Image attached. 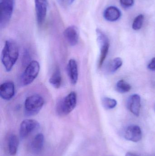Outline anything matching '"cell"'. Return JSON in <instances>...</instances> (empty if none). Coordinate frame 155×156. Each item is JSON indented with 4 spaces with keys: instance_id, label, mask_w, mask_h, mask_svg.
<instances>
[{
    "instance_id": "1",
    "label": "cell",
    "mask_w": 155,
    "mask_h": 156,
    "mask_svg": "<svg viewBox=\"0 0 155 156\" xmlns=\"http://www.w3.org/2000/svg\"><path fill=\"white\" fill-rule=\"evenodd\" d=\"M19 55L17 44L12 40L5 41L1 54V62L5 69L10 72L17 61Z\"/></svg>"
},
{
    "instance_id": "2",
    "label": "cell",
    "mask_w": 155,
    "mask_h": 156,
    "mask_svg": "<svg viewBox=\"0 0 155 156\" xmlns=\"http://www.w3.org/2000/svg\"><path fill=\"white\" fill-rule=\"evenodd\" d=\"M76 104L77 94L75 92H71L58 102L56 106V113L60 116L67 115L73 111Z\"/></svg>"
},
{
    "instance_id": "3",
    "label": "cell",
    "mask_w": 155,
    "mask_h": 156,
    "mask_svg": "<svg viewBox=\"0 0 155 156\" xmlns=\"http://www.w3.org/2000/svg\"><path fill=\"white\" fill-rule=\"evenodd\" d=\"M44 104V100L40 95L34 94L28 96L25 101V114L28 116L37 114L42 108Z\"/></svg>"
},
{
    "instance_id": "4",
    "label": "cell",
    "mask_w": 155,
    "mask_h": 156,
    "mask_svg": "<svg viewBox=\"0 0 155 156\" xmlns=\"http://www.w3.org/2000/svg\"><path fill=\"white\" fill-rule=\"evenodd\" d=\"M40 66L36 61H32L27 65L21 76L20 82L23 86L31 84L36 79L40 72Z\"/></svg>"
},
{
    "instance_id": "5",
    "label": "cell",
    "mask_w": 155,
    "mask_h": 156,
    "mask_svg": "<svg viewBox=\"0 0 155 156\" xmlns=\"http://www.w3.org/2000/svg\"><path fill=\"white\" fill-rule=\"evenodd\" d=\"M1 16L0 27L5 28L12 18L14 6V0H0Z\"/></svg>"
},
{
    "instance_id": "6",
    "label": "cell",
    "mask_w": 155,
    "mask_h": 156,
    "mask_svg": "<svg viewBox=\"0 0 155 156\" xmlns=\"http://www.w3.org/2000/svg\"><path fill=\"white\" fill-rule=\"evenodd\" d=\"M97 41L100 48V54L98 61V68H100L103 66V64L108 54L110 42L107 36L99 29L96 30Z\"/></svg>"
},
{
    "instance_id": "7",
    "label": "cell",
    "mask_w": 155,
    "mask_h": 156,
    "mask_svg": "<svg viewBox=\"0 0 155 156\" xmlns=\"http://www.w3.org/2000/svg\"><path fill=\"white\" fill-rule=\"evenodd\" d=\"M40 127L38 122L32 119H25L21 122L19 133L22 139L26 138L32 132L37 130Z\"/></svg>"
},
{
    "instance_id": "8",
    "label": "cell",
    "mask_w": 155,
    "mask_h": 156,
    "mask_svg": "<svg viewBox=\"0 0 155 156\" xmlns=\"http://www.w3.org/2000/svg\"><path fill=\"white\" fill-rule=\"evenodd\" d=\"M37 24L42 25L46 18L47 11V0H34Z\"/></svg>"
},
{
    "instance_id": "9",
    "label": "cell",
    "mask_w": 155,
    "mask_h": 156,
    "mask_svg": "<svg viewBox=\"0 0 155 156\" xmlns=\"http://www.w3.org/2000/svg\"><path fill=\"white\" fill-rule=\"evenodd\" d=\"M142 136L143 134L141 128L136 125L129 126L125 131L124 137L125 139L134 143H137L141 141Z\"/></svg>"
},
{
    "instance_id": "10",
    "label": "cell",
    "mask_w": 155,
    "mask_h": 156,
    "mask_svg": "<svg viewBox=\"0 0 155 156\" xmlns=\"http://www.w3.org/2000/svg\"><path fill=\"white\" fill-rule=\"evenodd\" d=\"M15 87L13 83L7 81L1 84L0 86V96L3 100L9 101L14 96Z\"/></svg>"
},
{
    "instance_id": "11",
    "label": "cell",
    "mask_w": 155,
    "mask_h": 156,
    "mask_svg": "<svg viewBox=\"0 0 155 156\" xmlns=\"http://www.w3.org/2000/svg\"><path fill=\"white\" fill-rule=\"evenodd\" d=\"M64 36L70 45H76L79 41V31L76 27L70 26L64 31Z\"/></svg>"
},
{
    "instance_id": "12",
    "label": "cell",
    "mask_w": 155,
    "mask_h": 156,
    "mask_svg": "<svg viewBox=\"0 0 155 156\" xmlns=\"http://www.w3.org/2000/svg\"><path fill=\"white\" fill-rule=\"evenodd\" d=\"M67 72L71 83L73 85L76 84L78 79V69L77 62L75 59H71L68 61Z\"/></svg>"
},
{
    "instance_id": "13",
    "label": "cell",
    "mask_w": 155,
    "mask_h": 156,
    "mask_svg": "<svg viewBox=\"0 0 155 156\" xmlns=\"http://www.w3.org/2000/svg\"><path fill=\"white\" fill-rule=\"evenodd\" d=\"M127 106L130 112L136 116H139L141 108V98L137 94L131 95L128 100Z\"/></svg>"
},
{
    "instance_id": "14",
    "label": "cell",
    "mask_w": 155,
    "mask_h": 156,
    "mask_svg": "<svg viewBox=\"0 0 155 156\" xmlns=\"http://www.w3.org/2000/svg\"><path fill=\"white\" fill-rule=\"evenodd\" d=\"M103 16L107 21L115 22L121 17V12L117 7L113 6H109L105 10Z\"/></svg>"
},
{
    "instance_id": "15",
    "label": "cell",
    "mask_w": 155,
    "mask_h": 156,
    "mask_svg": "<svg viewBox=\"0 0 155 156\" xmlns=\"http://www.w3.org/2000/svg\"><path fill=\"white\" fill-rule=\"evenodd\" d=\"M44 143V136L42 133L37 134L32 140L30 145L31 149L33 153H40L42 150Z\"/></svg>"
},
{
    "instance_id": "16",
    "label": "cell",
    "mask_w": 155,
    "mask_h": 156,
    "mask_svg": "<svg viewBox=\"0 0 155 156\" xmlns=\"http://www.w3.org/2000/svg\"><path fill=\"white\" fill-rule=\"evenodd\" d=\"M19 141L18 137L15 135L12 134L8 139V150L10 154L15 156L18 151Z\"/></svg>"
},
{
    "instance_id": "17",
    "label": "cell",
    "mask_w": 155,
    "mask_h": 156,
    "mask_svg": "<svg viewBox=\"0 0 155 156\" xmlns=\"http://www.w3.org/2000/svg\"><path fill=\"white\" fill-rule=\"evenodd\" d=\"M49 83L56 89H59L61 87L62 83V77L59 68H56L52 74L49 79Z\"/></svg>"
},
{
    "instance_id": "18",
    "label": "cell",
    "mask_w": 155,
    "mask_h": 156,
    "mask_svg": "<svg viewBox=\"0 0 155 156\" xmlns=\"http://www.w3.org/2000/svg\"><path fill=\"white\" fill-rule=\"evenodd\" d=\"M123 60L120 58H116L110 61L106 67L108 73H113L118 70L123 65Z\"/></svg>"
},
{
    "instance_id": "19",
    "label": "cell",
    "mask_w": 155,
    "mask_h": 156,
    "mask_svg": "<svg viewBox=\"0 0 155 156\" xmlns=\"http://www.w3.org/2000/svg\"><path fill=\"white\" fill-rule=\"evenodd\" d=\"M131 85L123 80L118 81L116 83V90L121 93L128 92L131 90Z\"/></svg>"
},
{
    "instance_id": "20",
    "label": "cell",
    "mask_w": 155,
    "mask_h": 156,
    "mask_svg": "<svg viewBox=\"0 0 155 156\" xmlns=\"http://www.w3.org/2000/svg\"><path fill=\"white\" fill-rule=\"evenodd\" d=\"M102 105L104 108L107 110H110L115 108L117 105L116 100L108 97H104L102 100Z\"/></svg>"
},
{
    "instance_id": "21",
    "label": "cell",
    "mask_w": 155,
    "mask_h": 156,
    "mask_svg": "<svg viewBox=\"0 0 155 156\" xmlns=\"http://www.w3.org/2000/svg\"><path fill=\"white\" fill-rule=\"evenodd\" d=\"M144 19V16L143 15L140 14L137 16L134 20L133 22V29L135 30H138L142 28L143 23Z\"/></svg>"
},
{
    "instance_id": "22",
    "label": "cell",
    "mask_w": 155,
    "mask_h": 156,
    "mask_svg": "<svg viewBox=\"0 0 155 156\" xmlns=\"http://www.w3.org/2000/svg\"><path fill=\"white\" fill-rule=\"evenodd\" d=\"M75 0H57L58 4L62 7L66 8L72 4Z\"/></svg>"
},
{
    "instance_id": "23",
    "label": "cell",
    "mask_w": 155,
    "mask_h": 156,
    "mask_svg": "<svg viewBox=\"0 0 155 156\" xmlns=\"http://www.w3.org/2000/svg\"><path fill=\"white\" fill-rule=\"evenodd\" d=\"M120 3L125 7H129L133 5L134 0H120Z\"/></svg>"
},
{
    "instance_id": "24",
    "label": "cell",
    "mask_w": 155,
    "mask_h": 156,
    "mask_svg": "<svg viewBox=\"0 0 155 156\" xmlns=\"http://www.w3.org/2000/svg\"><path fill=\"white\" fill-rule=\"evenodd\" d=\"M147 67L150 70L155 71V58L152 59Z\"/></svg>"
},
{
    "instance_id": "25",
    "label": "cell",
    "mask_w": 155,
    "mask_h": 156,
    "mask_svg": "<svg viewBox=\"0 0 155 156\" xmlns=\"http://www.w3.org/2000/svg\"><path fill=\"white\" fill-rule=\"evenodd\" d=\"M126 156H140L134 153H131V152H128L126 154Z\"/></svg>"
}]
</instances>
